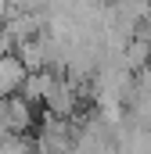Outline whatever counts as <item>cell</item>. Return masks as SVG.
<instances>
[{
    "mask_svg": "<svg viewBox=\"0 0 151 154\" xmlns=\"http://www.w3.org/2000/svg\"><path fill=\"white\" fill-rule=\"evenodd\" d=\"M25 75H29V68L22 65L18 54H0V97H14Z\"/></svg>",
    "mask_w": 151,
    "mask_h": 154,
    "instance_id": "obj_1",
    "label": "cell"
}]
</instances>
